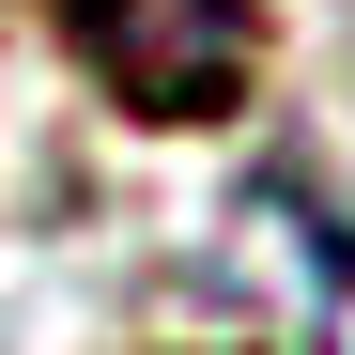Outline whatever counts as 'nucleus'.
<instances>
[{"instance_id":"nucleus-1","label":"nucleus","mask_w":355,"mask_h":355,"mask_svg":"<svg viewBox=\"0 0 355 355\" xmlns=\"http://www.w3.org/2000/svg\"><path fill=\"white\" fill-rule=\"evenodd\" d=\"M46 16L139 124H216L263 78V0H46Z\"/></svg>"}]
</instances>
